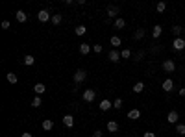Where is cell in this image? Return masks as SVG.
<instances>
[{"label": "cell", "mask_w": 185, "mask_h": 137, "mask_svg": "<svg viewBox=\"0 0 185 137\" xmlns=\"http://www.w3.org/2000/svg\"><path fill=\"white\" fill-rule=\"evenodd\" d=\"M87 80V72L84 71V68H78L76 72H74V81L76 84H81V81H85Z\"/></svg>", "instance_id": "6da1fadb"}, {"label": "cell", "mask_w": 185, "mask_h": 137, "mask_svg": "<svg viewBox=\"0 0 185 137\" xmlns=\"http://www.w3.org/2000/svg\"><path fill=\"white\" fill-rule=\"evenodd\" d=\"M163 71H165V72H174L176 71L174 59H165V61H163Z\"/></svg>", "instance_id": "7a4b0ae2"}, {"label": "cell", "mask_w": 185, "mask_h": 137, "mask_svg": "<svg viewBox=\"0 0 185 137\" xmlns=\"http://www.w3.org/2000/svg\"><path fill=\"white\" fill-rule=\"evenodd\" d=\"M81 98H84L85 102H93L94 98H96V93H94V89H85L84 94H81Z\"/></svg>", "instance_id": "3957f363"}, {"label": "cell", "mask_w": 185, "mask_h": 137, "mask_svg": "<svg viewBox=\"0 0 185 137\" xmlns=\"http://www.w3.org/2000/svg\"><path fill=\"white\" fill-rule=\"evenodd\" d=\"M37 19H39V22H46V20L52 19V15H50L48 9H41V11L37 13Z\"/></svg>", "instance_id": "277c9868"}, {"label": "cell", "mask_w": 185, "mask_h": 137, "mask_svg": "<svg viewBox=\"0 0 185 137\" xmlns=\"http://www.w3.org/2000/svg\"><path fill=\"white\" fill-rule=\"evenodd\" d=\"M172 48L174 50H183L185 48V39H181V37H178V39H174V43H172Z\"/></svg>", "instance_id": "5b68a950"}, {"label": "cell", "mask_w": 185, "mask_h": 137, "mask_svg": "<svg viewBox=\"0 0 185 137\" xmlns=\"http://www.w3.org/2000/svg\"><path fill=\"white\" fill-rule=\"evenodd\" d=\"M163 91H165V93H170V91H172V89H174V81L172 80H170V78H167L165 81H163Z\"/></svg>", "instance_id": "8992f818"}, {"label": "cell", "mask_w": 185, "mask_h": 137, "mask_svg": "<svg viewBox=\"0 0 185 137\" xmlns=\"http://www.w3.org/2000/svg\"><path fill=\"white\" fill-rule=\"evenodd\" d=\"M109 61H113V63H119L120 61V52H117V48H113L111 52H109Z\"/></svg>", "instance_id": "52a82bcc"}, {"label": "cell", "mask_w": 185, "mask_h": 137, "mask_svg": "<svg viewBox=\"0 0 185 137\" xmlns=\"http://www.w3.org/2000/svg\"><path fill=\"white\" fill-rule=\"evenodd\" d=\"M178 119H180L178 111H170V113L167 115V122H168V124H176V122H178Z\"/></svg>", "instance_id": "ba28073f"}, {"label": "cell", "mask_w": 185, "mask_h": 137, "mask_svg": "<svg viewBox=\"0 0 185 137\" xmlns=\"http://www.w3.org/2000/svg\"><path fill=\"white\" fill-rule=\"evenodd\" d=\"M111 107H113V102L111 100L104 98V100L100 102V109H102V111H107V109H111Z\"/></svg>", "instance_id": "9c48e42d"}, {"label": "cell", "mask_w": 185, "mask_h": 137, "mask_svg": "<svg viewBox=\"0 0 185 137\" xmlns=\"http://www.w3.org/2000/svg\"><path fill=\"white\" fill-rule=\"evenodd\" d=\"M117 15H119V8H117V6H107V17H113L115 19Z\"/></svg>", "instance_id": "30bf717a"}, {"label": "cell", "mask_w": 185, "mask_h": 137, "mask_svg": "<svg viewBox=\"0 0 185 137\" xmlns=\"http://www.w3.org/2000/svg\"><path fill=\"white\" fill-rule=\"evenodd\" d=\"M139 117H141V111H139V109H130V111H128V119H130V120H137Z\"/></svg>", "instance_id": "8fae6325"}, {"label": "cell", "mask_w": 185, "mask_h": 137, "mask_svg": "<svg viewBox=\"0 0 185 137\" xmlns=\"http://www.w3.org/2000/svg\"><path fill=\"white\" fill-rule=\"evenodd\" d=\"M91 50H93V46H91V45H85V43H81V45H80V54H81V56H87V54L91 52Z\"/></svg>", "instance_id": "7c38bea8"}, {"label": "cell", "mask_w": 185, "mask_h": 137, "mask_svg": "<svg viewBox=\"0 0 185 137\" xmlns=\"http://www.w3.org/2000/svg\"><path fill=\"white\" fill-rule=\"evenodd\" d=\"M33 91H35L37 97H41V94L46 91V87H45V84H35V85H33Z\"/></svg>", "instance_id": "4fadbf2b"}, {"label": "cell", "mask_w": 185, "mask_h": 137, "mask_svg": "<svg viewBox=\"0 0 185 137\" xmlns=\"http://www.w3.org/2000/svg\"><path fill=\"white\" fill-rule=\"evenodd\" d=\"M63 124L67 128H72L74 126V117H72V115H65V117H63Z\"/></svg>", "instance_id": "5bb4252c"}, {"label": "cell", "mask_w": 185, "mask_h": 137, "mask_svg": "<svg viewBox=\"0 0 185 137\" xmlns=\"http://www.w3.org/2000/svg\"><path fill=\"white\" fill-rule=\"evenodd\" d=\"M15 17H17L19 22H26V20H28V15H26V13H24L22 9H19V11L15 13Z\"/></svg>", "instance_id": "9a60e30c"}, {"label": "cell", "mask_w": 185, "mask_h": 137, "mask_svg": "<svg viewBox=\"0 0 185 137\" xmlns=\"http://www.w3.org/2000/svg\"><path fill=\"white\" fill-rule=\"evenodd\" d=\"M107 130H109L111 133H115V132L119 130V122H117V120H109V122H107Z\"/></svg>", "instance_id": "2e32d148"}, {"label": "cell", "mask_w": 185, "mask_h": 137, "mask_svg": "<svg viewBox=\"0 0 185 137\" xmlns=\"http://www.w3.org/2000/svg\"><path fill=\"white\" fill-rule=\"evenodd\" d=\"M181 32H183L181 26H178V24H174V26H172V35H174V39L180 37V35H181Z\"/></svg>", "instance_id": "e0dca14e"}, {"label": "cell", "mask_w": 185, "mask_h": 137, "mask_svg": "<svg viewBox=\"0 0 185 137\" xmlns=\"http://www.w3.org/2000/svg\"><path fill=\"white\" fill-rule=\"evenodd\" d=\"M161 33H163V28H161L159 24H155V26H154V30H152V37H154V39H157V37L161 35Z\"/></svg>", "instance_id": "ac0fdd59"}, {"label": "cell", "mask_w": 185, "mask_h": 137, "mask_svg": "<svg viewBox=\"0 0 185 137\" xmlns=\"http://www.w3.org/2000/svg\"><path fill=\"white\" fill-rule=\"evenodd\" d=\"M109 43H111V45H113V48H119V46H120V43H122V41H120V37H119V35H113L111 39H109Z\"/></svg>", "instance_id": "d6986e66"}, {"label": "cell", "mask_w": 185, "mask_h": 137, "mask_svg": "<svg viewBox=\"0 0 185 137\" xmlns=\"http://www.w3.org/2000/svg\"><path fill=\"white\" fill-rule=\"evenodd\" d=\"M6 80H8L9 84H17V81H19V78H17L15 72H8V74H6Z\"/></svg>", "instance_id": "ffe728a7"}, {"label": "cell", "mask_w": 185, "mask_h": 137, "mask_svg": "<svg viewBox=\"0 0 185 137\" xmlns=\"http://www.w3.org/2000/svg\"><path fill=\"white\" fill-rule=\"evenodd\" d=\"M22 63H24L26 67H30V65H33V63H35V58H33V56H30V54H28V56H24Z\"/></svg>", "instance_id": "44dd1931"}, {"label": "cell", "mask_w": 185, "mask_h": 137, "mask_svg": "<svg viewBox=\"0 0 185 137\" xmlns=\"http://www.w3.org/2000/svg\"><path fill=\"white\" fill-rule=\"evenodd\" d=\"M113 26H115V28H119V30H120V28H124V26H126V20L119 17V19H115V22H113Z\"/></svg>", "instance_id": "7402d4cb"}, {"label": "cell", "mask_w": 185, "mask_h": 137, "mask_svg": "<svg viewBox=\"0 0 185 137\" xmlns=\"http://www.w3.org/2000/svg\"><path fill=\"white\" fill-rule=\"evenodd\" d=\"M52 128H54V122H52L50 119H45V120H43V130H46V132H50Z\"/></svg>", "instance_id": "603a6c76"}, {"label": "cell", "mask_w": 185, "mask_h": 137, "mask_svg": "<svg viewBox=\"0 0 185 137\" xmlns=\"http://www.w3.org/2000/svg\"><path fill=\"white\" fill-rule=\"evenodd\" d=\"M143 91H145V84H143V81H137L133 85V93H143Z\"/></svg>", "instance_id": "cb8c5ba5"}, {"label": "cell", "mask_w": 185, "mask_h": 137, "mask_svg": "<svg viewBox=\"0 0 185 137\" xmlns=\"http://www.w3.org/2000/svg\"><path fill=\"white\" fill-rule=\"evenodd\" d=\"M143 37H145V30H143V28H139V30L133 33V39H135V41H141Z\"/></svg>", "instance_id": "d4e9b609"}, {"label": "cell", "mask_w": 185, "mask_h": 137, "mask_svg": "<svg viewBox=\"0 0 185 137\" xmlns=\"http://www.w3.org/2000/svg\"><path fill=\"white\" fill-rule=\"evenodd\" d=\"M74 32H76V35H85L87 28H85L84 24H80V26H76V30H74Z\"/></svg>", "instance_id": "484cf974"}, {"label": "cell", "mask_w": 185, "mask_h": 137, "mask_svg": "<svg viewBox=\"0 0 185 137\" xmlns=\"http://www.w3.org/2000/svg\"><path fill=\"white\" fill-rule=\"evenodd\" d=\"M50 20H52V22L58 26V24H61V20H63V17H61L59 13H56V15H52V19H50Z\"/></svg>", "instance_id": "4316f807"}, {"label": "cell", "mask_w": 185, "mask_h": 137, "mask_svg": "<svg viewBox=\"0 0 185 137\" xmlns=\"http://www.w3.org/2000/svg\"><path fill=\"white\" fill-rule=\"evenodd\" d=\"M176 133L178 135H185V124H176Z\"/></svg>", "instance_id": "83f0119b"}, {"label": "cell", "mask_w": 185, "mask_h": 137, "mask_svg": "<svg viewBox=\"0 0 185 137\" xmlns=\"http://www.w3.org/2000/svg\"><path fill=\"white\" fill-rule=\"evenodd\" d=\"M41 104H43V100H41V97H35L32 100V106L33 107H41Z\"/></svg>", "instance_id": "f1b7e54d"}, {"label": "cell", "mask_w": 185, "mask_h": 137, "mask_svg": "<svg viewBox=\"0 0 185 137\" xmlns=\"http://www.w3.org/2000/svg\"><path fill=\"white\" fill-rule=\"evenodd\" d=\"M155 9H157V13H163V11L167 9V4H165V2H159V4L155 6Z\"/></svg>", "instance_id": "f546056e"}, {"label": "cell", "mask_w": 185, "mask_h": 137, "mask_svg": "<svg viewBox=\"0 0 185 137\" xmlns=\"http://www.w3.org/2000/svg\"><path fill=\"white\" fill-rule=\"evenodd\" d=\"M113 107H115V109H120V107H122V98H117V100H115V102H113Z\"/></svg>", "instance_id": "4dcf8cb0"}, {"label": "cell", "mask_w": 185, "mask_h": 137, "mask_svg": "<svg viewBox=\"0 0 185 137\" xmlns=\"http://www.w3.org/2000/svg\"><path fill=\"white\" fill-rule=\"evenodd\" d=\"M130 56H132V52H130L128 48H126V50H122V52H120V58H124V59H128Z\"/></svg>", "instance_id": "1f68e13d"}, {"label": "cell", "mask_w": 185, "mask_h": 137, "mask_svg": "<svg viewBox=\"0 0 185 137\" xmlns=\"http://www.w3.org/2000/svg\"><path fill=\"white\" fill-rule=\"evenodd\" d=\"M93 52L94 54H100L102 52V45H93Z\"/></svg>", "instance_id": "d6a6232c"}, {"label": "cell", "mask_w": 185, "mask_h": 137, "mask_svg": "<svg viewBox=\"0 0 185 137\" xmlns=\"http://www.w3.org/2000/svg\"><path fill=\"white\" fill-rule=\"evenodd\" d=\"M2 28L4 30H9V22H8V20H4V22H2Z\"/></svg>", "instance_id": "836d02e7"}, {"label": "cell", "mask_w": 185, "mask_h": 137, "mask_svg": "<svg viewBox=\"0 0 185 137\" xmlns=\"http://www.w3.org/2000/svg\"><path fill=\"white\" fill-rule=\"evenodd\" d=\"M93 137H102V132H100V130H96V132H93Z\"/></svg>", "instance_id": "e575fe53"}, {"label": "cell", "mask_w": 185, "mask_h": 137, "mask_svg": "<svg viewBox=\"0 0 185 137\" xmlns=\"http://www.w3.org/2000/svg\"><path fill=\"white\" fill-rule=\"evenodd\" d=\"M145 137H155V133H152V132H145Z\"/></svg>", "instance_id": "d590c367"}, {"label": "cell", "mask_w": 185, "mask_h": 137, "mask_svg": "<svg viewBox=\"0 0 185 137\" xmlns=\"http://www.w3.org/2000/svg\"><path fill=\"white\" fill-rule=\"evenodd\" d=\"M20 137H33V135H32L30 132H24V133H22V135H20Z\"/></svg>", "instance_id": "8d00e7d4"}, {"label": "cell", "mask_w": 185, "mask_h": 137, "mask_svg": "<svg viewBox=\"0 0 185 137\" xmlns=\"http://www.w3.org/2000/svg\"><path fill=\"white\" fill-rule=\"evenodd\" d=\"M183 98H185V97H183Z\"/></svg>", "instance_id": "74e56055"}]
</instances>
